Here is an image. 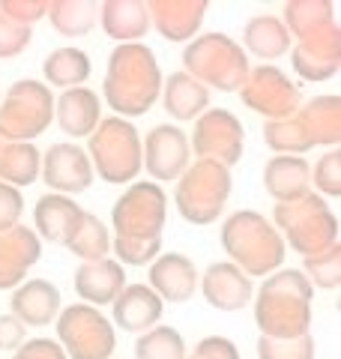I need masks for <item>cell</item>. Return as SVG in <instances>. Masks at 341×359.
<instances>
[{
  "mask_svg": "<svg viewBox=\"0 0 341 359\" xmlns=\"http://www.w3.org/2000/svg\"><path fill=\"white\" fill-rule=\"evenodd\" d=\"M284 27L290 33V66L302 81H329L341 69V27L329 0H288Z\"/></svg>",
  "mask_w": 341,
  "mask_h": 359,
  "instance_id": "obj_1",
  "label": "cell"
},
{
  "mask_svg": "<svg viewBox=\"0 0 341 359\" xmlns=\"http://www.w3.org/2000/svg\"><path fill=\"white\" fill-rule=\"evenodd\" d=\"M102 93L108 108H114V117H144L162 96V69L150 45H117L108 54Z\"/></svg>",
  "mask_w": 341,
  "mask_h": 359,
  "instance_id": "obj_2",
  "label": "cell"
},
{
  "mask_svg": "<svg viewBox=\"0 0 341 359\" xmlns=\"http://www.w3.org/2000/svg\"><path fill=\"white\" fill-rule=\"evenodd\" d=\"M312 302L314 287L300 269H276L269 273L260 290H255V323L260 335L269 339H300L312 332Z\"/></svg>",
  "mask_w": 341,
  "mask_h": 359,
  "instance_id": "obj_3",
  "label": "cell"
},
{
  "mask_svg": "<svg viewBox=\"0 0 341 359\" xmlns=\"http://www.w3.org/2000/svg\"><path fill=\"white\" fill-rule=\"evenodd\" d=\"M341 96L323 93L302 102L290 117L264 123V144L276 156H302L312 147H338Z\"/></svg>",
  "mask_w": 341,
  "mask_h": 359,
  "instance_id": "obj_4",
  "label": "cell"
},
{
  "mask_svg": "<svg viewBox=\"0 0 341 359\" xmlns=\"http://www.w3.org/2000/svg\"><path fill=\"white\" fill-rule=\"evenodd\" d=\"M222 249L227 252V261L240 266L243 273L269 276L281 269L288 245L267 216L258 210H236L222 224Z\"/></svg>",
  "mask_w": 341,
  "mask_h": 359,
  "instance_id": "obj_5",
  "label": "cell"
},
{
  "mask_svg": "<svg viewBox=\"0 0 341 359\" xmlns=\"http://www.w3.org/2000/svg\"><path fill=\"white\" fill-rule=\"evenodd\" d=\"M248 54L243 45L231 39L227 33H201L183 48V72H189L195 81H201L207 90L219 93H240V87L248 78Z\"/></svg>",
  "mask_w": 341,
  "mask_h": 359,
  "instance_id": "obj_6",
  "label": "cell"
},
{
  "mask_svg": "<svg viewBox=\"0 0 341 359\" xmlns=\"http://www.w3.org/2000/svg\"><path fill=\"white\" fill-rule=\"evenodd\" d=\"M272 224L281 233L284 245H290L302 257H312L338 243V216L314 192L288 201V204H276Z\"/></svg>",
  "mask_w": 341,
  "mask_h": 359,
  "instance_id": "obj_7",
  "label": "cell"
},
{
  "mask_svg": "<svg viewBox=\"0 0 341 359\" xmlns=\"http://www.w3.org/2000/svg\"><path fill=\"white\" fill-rule=\"evenodd\" d=\"M90 165L99 180L111 186L135 183V177L144 168V153H141V135L123 117H105L90 135Z\"/></svg>",
  "mask_w": 341,
  "mask_h": 359,
  "instance_id": "obj_8",
  "label": "cell"
},
{
  "mask_svg": "<svg viewBox=\"0 0 341 359\" xmlns=\"http://www.w3.org/2000/svg\"><path fill=\"white\" fill-rule=\"evenodd\" d=\"M234 180L231 168L210 159H195L177 177L174 204L189 224H213L225 212Z\"/></svg>",
  "mask_w": 341,
  "mask_h": 359,
  "instance_id": "obj_9",
  "label": "cell"
},
{
  "mask_svg": "<svg viewBox=\"0 0 341 359\" xmlns=\"http://www.w3.org/2000/svg\"><path fill=\"white\" fill-rule=\"evenodd\" d=\"M54 120V93L45 81L21 78L0 96V135L33 144Z\"/></svg>",
  "mask_w": 341,
  "mask_h": 359,
  "instance_id": "obj_10",
  "label": "cell"
},
{
  "mask_svg": "<svg viewBox=\"0 0 341 359\" xmlns=\"http://www.w3.org/2000/svg\"><path fill=\"white\" fill-rule=\"evenodd\" d=\"M168 222V195L153 180H135L111 207L114 237L159 240Z\"/></svg>",
  "mask_w": 341,
  "mask_h": 359,
  "instance_id": "obj_11",
  "label": "cell"
},
{
  "mask_svg": "<svg viewBox=\"0 0 341 359\" xmlns=\"http://www.w3.org/2000/svg\"><path fill=\"white\" fill-rule=\"evenodd\" d=\"M57 344L69 359H111L117 347V332L114 323L99 309L87 302H72L60 309L54 320Z\"/></svg>",
  "mask_w": 341,
  "mask_h": 359,
  "instance_id": "obj_12",
  "label": "cell"
},
{
  "mask_svg": "<svg viewBox=\"0 0 341 359\" xmlns=\"http://www.w3.org/2000/svg\"><path fill=\"white\" fill-rule=\"evenodd\" d=\"M189 150L195 159H210L225 168H234L246 150V129L240 117L231 114L227 108H207L195 120Z\"/></svg>",
  "mask_w": 341,
  "mask_h": 359,
  "instance_id": "obj_13",
  "label": "cell"
},
{
  "mask_svg": "<svg viewBox=\"0 0 341 359\" xmlns=\"http://www.w3.org/2000/svg\"><path fill=\"white\" fill-rule=\"evenodd\" d=\"M240 99L246 108L267 120H284L302 105V90L293 84L279 66L260 63L248 69L246 84L240 87Z\"/></svg>",
  "mask_w": 341,
  "mask_h": 359,
  "instance_id": "obj_14",
  "label": "cell"
},
{
  "mask_svg": "<svg viewBox=\"0 0 341 359\" xmlns=\"http://www.w3.org/2000/svg\"><path fill=\"white\" fill-rule=\"evenodd\" d=\"M144 171L153 177V183H170L192 165L189 135L174 123H159L141 141Z\"/></svg>",
  "mask_w": 341,
  "mask_h": 359,
  "instance_id": "obj_15",
  "label": "cell"
},
{
  "mask_svg": "<svg viewBox=\"0 0 341 359\" xmlns=\"http://www.w3.org/2000/svg\"><path fill=\"white\" fill-rule=\"evenodd\" d=\"M39 177L45 180V186L54 189V195L72 198L93 186V165H90L87 150H81L78 144L60 141L42 153Z\"/></svg>",
  "mask_w": 341,
  "mask_h": 359,
  "instance_id": "obj_16",
  "label": "cell"
},
{
  "mask_svg": "<svg viewBox=\"0 0 341 359\" xmlns=\"http://www.w3.org/2000/svg\"><path fill=\"white\" fill-rule=\"evenodd\" d=\"M198 285L203 299L219 311H240L246 306H252V297H255V282L231 261L210 264L198 278Z\"/></svg>",
  "mask_w": 341,
  "mask_h": 359,
  "instance_id": "obj_17",
  "label": "cell"
},
{
  "mask_svg": "<svg viewBox=\"0 0 341 359\" xmlns=\"http://www.w3.org/2000/svg\"><path fill=\"white\" fill-rule=\"evenodd\" d=\"M42 257V240L33 228L15 224L9 231H0V290H15L25 276Z\"/></svg>",
  "mask_w": 341,
  "mask_h": 359,
  "instance_id": "obj_18",
  "label": "cell"
},
{
  "mask_svg": "<svg viewBox=\"0 0 341 359\" xmlns=\"http://www.w3.org/2000/svg\"><path fill=\"white\" fill-rule=\"evenodd\" d=\"M63 309L60 287L48 278H25L9 297V314L18 318L25 327H45L54 323Z\"/></svg>",
  "mask_w": 341,
  "mask_h": 359,
  "instance_id": "obj_19",
  "label": "cell"
},
{
  "mask_svg": "<svg viewBox=\"0 0 341 359\" xmlns=\"http://www.w3.org/2000/svg\"><path fill=\"white\" fill-rule=\"evenodd\" d=\"M150 27L168 42H192L207 18V0H150Z\"/></svg>",
  "mask_w": 341,
  "mask_h": 359,
  "instance_id": "obj_20",
  "label": "cell"
},
{
  "mask_svg": "<svg viewBox=\"0 0 341 359\" xmlns=\"http://www.w3.org/2000/svg\"><path fill=\"white\" fill-rule=\"evenodd\" d=\"M198 266L180 252H162L150 264V290L162 302H189L198 290Z\"/></svg>",
  "mask_w": 341,
  "mask_h": 359,
  "instance_id": "obj_21",
  "label": "cell"
},
{
  "mask_svg": "<svg viewBox=\"0 0 341 359\" xmlns=\"http://www.w3.org/2000/svg\"><path fill=\"white\" fill-rule=\"evenodd\" d=\"M123 287H126V266H120L114 257L81 261V266L75 269V294L93 309L111 306Z\"/></svg>",
  "mask_w": 341,
  "mask_h": 359,
  "instance_id": "obj_22",
  "label": "cell"
},
{
  "mask_svg": "<svg viewBox=\"0 0 341 359\" xmlns=\"http://www.w3.org/2000/svg\"><path fill=\"white\" fill-rule=\"evenodd\" d=\"M111 306H114V323H117V330L132 332V335H141L147 330L159 327L162 311H165V302L153 294L150 285H126Z\"/></svg>",
  "mask_w": 341,
  "mask_h": 359,
  "instance_id": "obj_23",
  "label": "cell"
},
{
  "mask_svg": "<svg viewBox=\"0 0 341 359\" xmlns=\"http://www.w3.org/2000/svg\"><path fill=\"white\" fill-rule=\"evenodd\" d=\"M54 120L69 138H90L102 123V102L90 87L63 90L54 99Z\"/></svg>",
  "mask_w": 341,
  "mask_h": 359,
  "instance_id": "obj_24",
  "label": "cell"
},
{
  "mask_svg": "<svg viewBox=\"0 0 341 359\" xmlns=\"http://www.w3.org/2000/svg\"><path fill=\"white\" fill-rule=\"evenodd\" d=\"M264 189L276 204H288L312 192V165L302 156H272L264 165Z\"/></svg>",
  "mask_w": 341,
  "mask_h": 359,
  "instance_id": "obj_25",
  "label": "cell"
},
{
  "mask_svg": "<svg viewBox=\"0 0 341 359\" xmlns=\"http://www.w3.org/2000/svg\"><path fill=\"white\" fill-rule=\"evenodd\" d=\"M99 25L117 45L141 42L150 30L147 0H105L99 4Z\"/></svg>",
  "mask_w": 341,
  "mask_h": 359,
  "instance_id": "obj_26",
  "label": "cell"
},
{
  "mask_svg": "<svg viewBox=\"0 0 341 359\" xmlns=\"http://www.w3.org/2000/svg\"><path fill=\"white\" fill-rule=\"evenodd\" d=\"M81 207L75 204L69 195H42L33 207V233L45 243L63 245L75 231L78 219H81Z\"/></svg>",
  "mask_w": 341,
  "mask_h": 359,
  "instance_id": "obj_27",
  "label": "cell"
},
{
  "mask_svg": "<svg viewBox=\"0 0 341 359\" xmlns=\"http://www.w3.org/2000/svg\"><path fill=\"white\" fill-rule=\"evenodd\" d=\"M165 111L180 123L198 120L203 111L210 108V90L201 81H195L189 72H170L168 78H162V96Z\"/></svg>",
  "mask_w": 341,
  "mask_h": 359,
  "instance_id": "obj_28",
  "label": "cell"
},
{
  "mask_svg": "<svg viewBox=\"0 0 341 359\" xmlns=\"http://www.w3.org/2000/svg\"><path fill=\"white\" fill-rule=\"evenodd\" d=\"M290 33L284 27V21L279 15H252L243 27V51L255 54L258 60H279L290 51Z\"/></svg>",
  "mask_w": 341,
  "mask_h": 359,
  "instance_id": "obj_29",
  "label": "cell"
},
{
  "mask_svg": "<svg viewBox=\"0 0 341 359\" xmlns=\"http://www.w3.org/2000/svg\"><path fill=\"white\" fill-rule=\"evenodd\" d=\"M42 153L36 144L27 141H9L0 135V183H9L15 189L33 186L39 180Z\"/></svg>",
  "mask_w": 341,
  "mask_h": 359,
  "instance_id": "obj_30",
  "label": "cell"
},
{
  "mask_svg": "<svg viewBox=\"0 0 341 359\" xmlns=\"http://www.w3.org/2000/svg\"><path fill=\"white\" fill-rule=\"evenodd\" d=\"M93 72L90 66L87 51L75 48V45H63V48H54L42 63V75L45 84L60 87V90H72V87H84V81Z\"/></svg>",
  "mask_w": 341,
  "mask_h": 359,
  "instance_id": "obj_31",
  "label": "cell"
},
{
  "mask_svg": "<svg viewBox=\"0 0 341 359\" xmlns=\"http://www.w3.org/2000/svg\"><path fill=\"white\" fill-rule=\"evenodd\" d=\"M45 18L60 36H87L99 21V4L93 0H48Z\"/></svg>",
  "mask_w": 341,
  "mask_h": 359,
  "instance_id": "obj_32",
  "label": "cell"
},
{
  "mask_svg": "<svg viewBox=\"0 0 341 359\" xmlns=\"http://www.w3.org/2000/svg\"><path fill=\"white\" fill-rule=\"evenodd\" d=\"M72 255H78L81 261H102V257H111V233L105 228V222L93 212H81L75 231L69 233V240L63 243Z\"/></svg>",
  "mask_w": 341,
  "mask_h": 359,
  "instance_id": "obj_33",
  "label": "cell"
},
{
  "mask_svg": "<svg viewBox=\"0 0 341 359\" xmlns=\"http://www.w3.org/2000/svg\"><path fill=\"white\" fill-rule=\"evenodd\" d=\"M135 359H186V341L174 327L159 323V327L138 335Z\"/></svg>",
  "mask_w": 341,
  "mask_h": 359,
  "instance_id": "obj_34",
  "label": "cell"
},
{
  "mask_svg": "<svg viewBox=\"0 0 341 359\" xmlns=\"http://www.w3.org/2000/svg\"><path fill=\"white\" fill-rule=\"evenodd\" d=\"M300 273L309 278L312 287L321 290H338L341 287V245H329V249L317 252L312 257H302Z\"/></svg>",
  "mask_w": 341,
  "mask_h": 359,
  "instance_id": "obj_35",
  "label": "cell"
},
{
  "mask_svg": "<svg viewBox=\"0 0 341 359\" xmlns=\"http://www.w3.org/2000/svg\"><path fill=\"white\" fill-rule=\"evenodd\" d=\"M114 261L120 266H150L159 255H162V237L159 240H126L114 237L111 240Z\"/></svg>",
  "mask_w": 341,
  "mask_h": 359,
  "instance_id": "obj_36",
  "label": "cell"
},
{
  "mask_svg": "<svg viewBox=\"0 0 341 359\" xmlns=\"http://www.w3.org/2000/svg\"><path fill=\"white\" fill-rule=\"evenodd\" d=\"M258 359H314V339L300 335V339H258Z\"/></svg>",
  "mask_w": 341,
  "mask_h": 359,
  "instance_id": "obj_37",
  "label": "cell"
},
{
  "mask_svg": "<svg viewBox=\"0 0 341 359\" xmlns=\"http://www.w3.org/2000/svg\"><path fill=\"white\" fill-rule=\"evenodd\" d=\"M312 186L321 192V198H341V150H326L317 165L312 168Z\"/></svg>",
  "mask_w": 341,
  "mask_h": 359,
  "instance_id": "obj_38",
  "label": "cell"
},
{
  "mask_svg": "<svg viewBox=\"0 0 341 359\" xmlns=\"http://www.w3.org/2000/svg\"><path fill=\"white\" fill-rule=\"evenodd\" d=\"M30 42H33V27L18 25L0 9V60H13L18 54H25Z\"/></svg>",
  "mask_w": 341,
  "mask_h": 359,
  "instance_id": "obj_39",
  "label": "cell"
},
{
  "mask_svg": "<svg viewBox=\"0 0 341 359\" xmlns=\"http://www.w3.org/2000/svg\"><path fill=\"white\" fill-rule=\"evenodd\" d=\"M0 9L25 27H33L39 18L48 15V0H0Z\"/></svg>",
  "mask_w": 341,
  "mask_h": 359,
  "instance_id": "obj_40",
  "label": "cell"
},
{
  "mask_svg": "<svg viewBox=\"0 0 341 359\" xmlns=\"http://www.w3.org/2000/svg\"><path fill=\"white\" fill-rule=\"evenodd\" d=\"M21 212H25V198H21V189L0 183V231H9L21 224Z\"/></svg>",
  "mask_w": 341,
  "mask_h": 359,
  "instance_id": "obj_41",
  "label": "cell"
},
{
  "mask_svg": "<svg viewBox=\"0 0 341 359\" xmlns=\"http://www.w3.org/2000/svg\"><path fill=\"white\" fill-rule=\"evenodd\" d=\"M192 359H240V351L225 335H203L192 351Z\"/></svg>",
  "mask_w": 341,
  "mask_h": 359,
  "instance_id": "obj_42",
  "label": "cell"
},
{
  "mask_svg": "<svg viewBox=\"0 0 341 359\" xmlns=\"http://www.w3.org/2000/svg\"><path fill=\"white\" fill-rule=\"evenodd\" d=\"M13 359H69L54 339H27L13 353Z\"/></svg>",
  "mask_w": 341,
  "mask_h": 359,
  "instance_id": "obj_43",
  "label": "cell"
},
{
  "mask_svg": "<svg viewBox=\"0 0 341 359\" xmlns=\"http://www.w3.org/2000/svg\"><path fill=\"white\" fill-rule=\"evenodd\" d=\"M27 341V327L13 314H0V351H18Z\"/></svg>",
  "mask_w": 341,
  "mask_h": 359,
  "instance_id": "obj_44",
  "label": "cell"
},
{
  "mask_svg": "<svg viewBox=\"0 0 341 359\" xmlns=\"http://www.w3.org/2000/svg\"><path fill=\"white\" fill-rule=\"evenodd\" d=\"M186 359H192V356H186Z\"/></svg>",
  "mask_w": 341,
  "mask_h": 359,
  "instance_id": "obj_45",
  "label": "cell"
},
{
  "mask_svg": "<svg viewBox=\"0 0 341 359\" xmlns=\"http://www.w3.org/2000/svg\"><path fill=\"white\" fill-rule=\"evenodd\" d=\"M111 359H114V356H111ZM117 359H120V356H117Z\"/></svg>",
  "mask_w": 341,
  "mask_h": 359,
  "instance_id": "obj_46",
  "label": "cell"
},
{
  "mask_svg": "<svg viewBox=\"0 0 341 359\" xmlns=\"http://www.w3.org/2000/svg\"><path fill=\"white\" fill-rule=\"evenodd\" d=\"M0 96H4V93H0Z\"/></svg>",
  "mask_w": 341,
  "mask_h": 359,
  "instance_id": "obj_47",
  "label": "cell"
}]
</instances>
